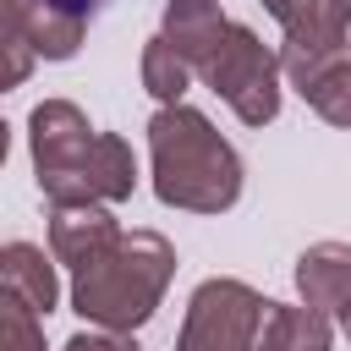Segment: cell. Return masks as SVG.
I'll use <instances>...</instances> for the list:
<instances>
[{
  "label": "cell",
  "instance_id": "52a82bcc",
  "mask_svg": "<svg viewBox=\"0 0 351 351\" xmlns=\"http://www.w3.org/2000/svg\"><path fill=\"white\" fill-rule=\"evenodd\" d=\"M296 291L302 307L351 324V241H313L296 258Z\"/></svg>",
  "mask_w": 351,
  "mask_h": 351
},
{
  "label": "cell",
  "instance_id": "7c38bea8",
  "mask_svg": "<svg viewBox=\"0 0 351 351\" xmlns=\"http://www.w3.org/2000/svg\"><path fill=\"white\" fill-rule=\"evenodd\" d=\"M329 126H351V55H340V60H324V66H313L307 77H296L291 82Z\"/></svg>",
  "mask_w": 351,
  "mask_h": 351
},
{
  "label": "cell",
  "instance_id": "d6986e66",
  "mask_svg": "<svg viewBox=\"0 0 351 351\" xmlns=\"http://www.w3.org/2000/svg\"><path fill=\"white\" fill-rule=\"evenodd\" d=\"M346 335H351V324H346Z\"/></svg>",
  "mask_w": 351,
  "mask_h": 351
},
{
  "label": "cell",
  "instance_id": "8fae6325",
  "mask_svg": "<svg viewBox=\"0 0 351 351\" xmlns=\"http://www.w3.org/2000/svg\"><path fill=\"white\" fill-rule=\"evenodd\" d=\"M5 22H11V27L33 44V55H44V60L77 55V44H82V33H88V22H77V16L55 11V5H38V0H5Z\"/></svg>",
  "mask_w": 351,
  "mask_h": 351
},
{
  "label": "cell",
  "instance_id": "ac0fdd59",
  "mask_svg": "<svg viewBox=\"0 0 351 351\" xmlns=\"http://www.w3.org/2000/svg\"><path fill=\"white\" fill-rule=\"evenodd\" d=\"M313 351H329V346H313Z\"/></svg>",
  "mask_w": 351,
  "mask_h": 351
},
{
  "label": "cell",
  "instance_id": "4fadbf2b",
  "mask_svg": "<svg viewBox=\"0 0 351 351\" xmlns=\"http://www.w3.org/2000/svg\"><path fill=\"white\" fill-rule=\"evenodd\" d=\"M313 346H329V318L313 313V307H285V302H274L269 318H263L258 351H313Z\"/></svg>",
  "mask_w": 351,
  "mask_h": 351
},
{
  "label": "cell",
  "instance_id": "e0dca14e",
  "mask_svg": "<svg viewBox=\"0 0 351 351\" xmlns=\"http://www.w3.org/2000/svg\"><path fill=\"white\" fill-rule=\"evenodd\" d=\"M66 351H137V340L132 335H110V329H99V335H71L66 340Z\"/></svg>",
  "mask_w": 351,
  "mask_h": 351
},
{
  "label": "cell",
  "instance_id": "5b68a950",
  "mask_svg": "<svg viewBox=\"0 0 351 351\" xmlns=\"http://www.w3.org/2000/svg\"><path fill=\"white\" fill-rule=\"evenodd\" d=\"M269 296H258L247 280H203L186 302V324L176 351H258Z\"/></svg>",
  "mask_w": 351,
  "mask_h": 351
},
{
  "label": "cell",
  "instance_id": "3957f363",
  "mask_svg": "<svg viewBox=\"0 0 351 351\" xmlns=\"http://www.w3.org/2000/svg\"><path fill=\"white\" fill-rule=\"evenodd\" d=\"M170 274H176V247L159 230H132V236L121 230L115 247L71 269V307L110 335H132L165 302Z\"/></svg>",
  "mask_w": 351,
  "mask_h": 351
},
{
  "label": "cell",
  "instance_id": "2e32d148",
  "mask_svg": "<svg viewBox=\"0 0 351 351\" xmlns=\"http://www.w3.org/2000/svg\"><path fill=\"white\" fill-rule=\"evenodd\" d=\"M27 66H33V44H27V38H22V33L5 22V82L16 88V82L27 77Z\"/></svg>",
  "mask_w": 351,
  "mask_h": 351
},
{
  "label": "cell",
  "instance_id": "8992f818",
  "mask_svg": "<svg viewBox=\"0 0 351 351\" xmlns=\"http://www.w3.org/2000/svg\"><path fill=\"white\" fill-rule=\"evenodd\" d=\"M263 11L285 27V49L280 66L285 77H307L324 60L346 55V33H351V0H263Z\"/></svg>",
  "mask_w": 351,
  "mask_h": 351
},
{
  "label": "cell",
  "instance_id": "9c48e42d",
  "mask_svg": "<svg viewBox=\"0 0 351 351\" xmlns=\"http://www.w3.org/2000/svg\"><path fill=\"white\" fill-rule=\"evenodd\" d=\"M159 33L176 44V55H181L192 71H203V66L214 60V49L225 44L230 22H225L219 0H170V5H165V27H159Z\"/></svg>",
  "mask_w": 351,
  "mask_h": 351
},
{
  "label": "cell",
  "instance_id": "7a4b0ae2",
  "mask_svg": "<svg viewBox=\"0 0 351 351\" xmlns=\"http://www.w3.org/2000/svg\"><path fill=\"white\" fill-rule=\"evenodd\" d=\"M148 154H154V192L170 208L225 214L241 197L236 148L192 104H159V115L148 121Z\"/></svg>",
  "mask_w": 351,
  "mask_h": 351
},
{
  "label": "cell",
  "instance_id": "6da1fadb",
  "mask_svg": "<svg viewBox=\"0 0 351 351\" xmlns=\"http://www.w3.org/2000/svg\"><path fill=\"white\" fill-rule=\"evenodd\" d=\"M33 181L49 208L66 203H121L137 192V159L115 132H93L71 99H44L27 115Z\"/></svg>",
  "mask_w": 351,
  "mask_h": 351
},
{
  "label": "cell",
  "instance_id": "30bf717a",
  "mask_svg": "<svg viewBox=\"0 0 351 351\" xmlns=\"http://www.w3.org/2000/svg\"><path fill=\"white\" fill-rule=\"evenodd\" d=\"M0 291L16 296L22 307H33L38 318H49L55 302H60V280H55L44 247H33V241H5V247H0Z\"/></svg>",
  "mask_w": 351,
  "mask_h": 351
},
{
  "label": "cell",
  "instance_id": "ba28073f",
  "mask_svg": "<svg viewBox=\"0 0 351 351\" xmlns=\"http://www.w3.org/2000/svg\"><path fill=\"white\" fill-rule=\"evenodd\" d=\"M115 241H121V225L110 219L104 203H66V208L49 214V252L66 269H82L88 258H99Z\"/></svg>",
  "mask_w": 351,
  "mask_h": 351
},
{
  "label": "cell",
  "instance_id": "277c9868",
  "mask_svg": "<svg viewBox=\"0 0 351 351\" xmlns=\"http://www.w3.org/2000/svg\"><path fill=\"white\" fill-rule=\"evenodd\" d=\"M280 55L252 33V27H241V22H230V33H225V44L214 49V60L197 71L247 126H269L274 115H280Z\"/></svg>",
  "mask_w": 351,
  "mask_h": 351
},
{
  "label": "cell",
  "instance_id": "9a60e30c",
  "mask_svg": "<svg viewBox=\"0 0 351 351\" xmlns=\"http://www.w3.org/2000/svg\"><path fill=\"white\" fill-rule=\"evenodd\" d=\"M0 351H44V329H38V313L22 307L16 296L0 302Z\"/></svg>",
  "mask_w": 351,
  "mask_h": 351
},
{
  "label": "cell",
  "instance_id": "5bb4252c",
  "mask_svg": "<svg viewBox=\"0 0 351 351\" xmlns=\"http://www.w3.org/2000/svg\"><path fill=\"white\" fill-rule=\"evenodd\" d=\"M143 88L159 99V104H181V93L192 88V66L176 55V44L165 33H154L143 44Z\"/></svg>",
  "mask_w": 351,
  "mask_h": 351
}]
</instances>
